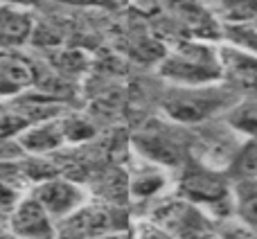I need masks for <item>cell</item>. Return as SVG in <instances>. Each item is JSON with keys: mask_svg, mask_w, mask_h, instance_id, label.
Returning <instances> with one entry per match:
<instances>
[{"mask_svg": "<svg viewBox=\"0 0 257 239\" xmlns=\"http://www.w3.org/2000/svg\"><path fill=\"white\" fill-rule=\"evenodd\" d=\"M18 230L25 232V235H39L41 228H45V219H43V212L36 203L32 205H25V208L18 212V221H16Z\"/></svg>", "mask_w": 257, "mask_h": 239, "instance_id": "obj_1", "label": "cell"}]
</instances>
